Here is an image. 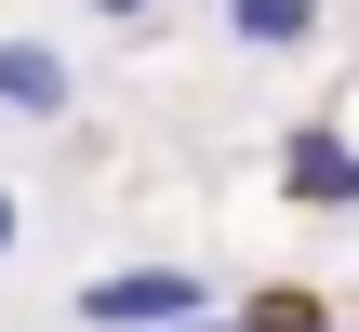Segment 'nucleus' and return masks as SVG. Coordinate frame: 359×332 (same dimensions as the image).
I'll use <instances>...</instances> for the list:
<instances>
[{
    "instance_id": "f257e3e1",
    "label": "nucleus",
    "mask_w": 359,
    "mask_h": 332,
    "mask_svg": "<svg viewBox=\"0 0 359 332\" xmlns=\"http://www.w3.org/2000/svg\"><path fill=\"white\" fill-rule=\"evenodd\" d=\"M213 306V279H187V266H120V279H80L67 293V319L80 332H173Z\"/></svg>"
},
{
    "instance_id": "f03ea898",
    "label": "nucleus",
    "mask_w": 359,
    "mask_h": 332,
    "mask_svg": "<svg viewBox=\"0 0 359 332\" xmlns=\"http://www.w3.org/2000/svg\"><path fill=\"white\" fill-rule=\"evenodd\" d=\"M280 186H293L306 213H359V146L333 120H293V133H280Z\"/></svg>"
},
{
    "instance_id": "7ed1b4c3",
    "label": "nucleus",
    "mask_w": 359,
    "mask_h": 332,
    "mask_svg": "<svg viewBox=\"0 0 359 332\" xmlns=\"http://www.w3.org/2000/svg\"><path fill=\"white\" fill-rule=\"evenodd\" d=\"M0 106H13V120H67V106H80V67H67L53 40H0Z\"/></svg>"
},
{
    "instance_id": "20e7f679",
    "label": "nucleus",
    "mask_w": 359,
    "mask_h": 332,
    "mask_svg": "<svg viewBox=\"0 0 359 332\" xmlns=\"http://www.w3.org/2000/svg\"><path fill=\"white\" fill-rule=\"evenodd\" d=\"M226 40L240 53H306L320 40V0H226Z\"/></svg>"
},
{
    "instance_id": "39448f33",
    "label": "nucleus",
    "mask_w": 359,
    "mask_h": 332,
    "mask_svg": "<svg viewBox=\"0 0 359 332\" xmlns=\"http://www.w3.org/2000/svg\"><path fill=\"white\" fill-rule=\"evenodd\" d=\"M253 332H333V319H320V306H293V293H280V306H253Z\"/></svg>"
},
{
    "instance_id": "423d86ee",
    "label": "nucleus",
    "mask_w": 359,
    "mask_h": 332,
    "mask_svg": "<svg viewBox=\"0 0 359 332\" xmlns=\"http://www.w3.org/2000/svg\"><path fill=\"white\" fill-rule=\"evenodd\" d=\"M93 13H107V27H147V13H160V0H93Z\"/></svg>"
},
{
    "instance_id": "0eeeda50",
    "label": "nucleus",
    "mask_w": 359,
    "mask_h": 332,
    "mask_svg": "<svg viewBox=\"0 0 359 332\" xmlns=\"http://www.w3.org/2000/svg\"><path fill=\"white\" fill-rule=\"evenodd\" d=\"M13 226H27V213H13V186H0V253H13Z\"/></svg>"
},
{
    "instance_id": "6e6552de",
    "label": "nucleus",
    "mask_w": 359,
    "mask_h": 332,
    "mask_svg": "<svg viewBox=\"0 0 359 332\" xmlns=\"http://www.w3.org/2000/svg\"><path fill=\"white\" fill-rule=\"evenodd\" d=\"M173 332H253V319H173Z\"/></svg>"
}]
</instances>
